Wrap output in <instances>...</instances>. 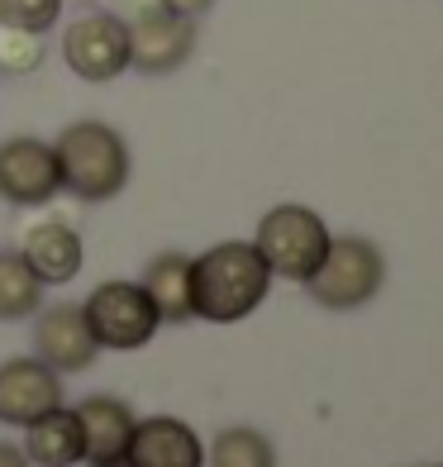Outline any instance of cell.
Returning a JSON list of instances; mask_svg holds the SVG:
<instances>
[{
	"label": "cell",
	"instance_id": "cell-1",
	"mask_svg": "<svg viewBox=\"0 0 443 467\" xmlns=\"http://www.w3.org/2000/svg\"><path fill=\"white\" fill-rule=\"evenodd\" d=\"M272 286V267L252 244H215L210 253L191 258V315L210 325H234L263 306Z\"/></svg>",
	"mask_w": 443,
	"mask_h": 467
},
{
	"label": "cell",
	"instance_id": "cell-2",
	"mask_svg": "<svg viewBox=\"0 0 443 467\" xmlns=\"http://www.w3.org/2000/svg\"><path fill=\"white\" fill-rule=\"evenodd\" d=\"M57 153V177L62 191H72L77 201H115L129 186L134 158L119 130H110L105 119H77L57 134L53 143Z\"/></svg>",
	"mask_w": 443,
	"mask_h": 467
},
{
	"label": "cell",
	"instance_id": "cell-3",
	"mask_svg": "<svg viewBox=\"0 0 443 467\" xmlns=\"http://www.w3.org/2000/svg\"><path fill=\"white\" fill-rule=\"evenodd\" d=\"M382 282H386L382 248H376L372 239L344 234V239H329L320 267H314L301 286L329 310H357L382 291Z\"/></svg>",
	"mask_w": 443,
	"mask_h": 467
},
{
	"label": "cell",
	"instance_id": "cell-4",
	"mask_svg": "<svg viewBox=\"0 0 443 467\" xmlns=\"http://www.w3.org/2000/svg\"><path fill=\"white\" fill-rule=\"evenodd\" d=\"M329 239H334L329 224L314 215L310 205H277V210H267V215H263L252 248L263 253V263L272 267V277L305 282L310 272L320 267Z\"/></svg>",
	"mask_w": 443,
	"mask_h": 467
},
{
	"label": "cell",
	"instance_id": "cell-5",
	"mask_svg": "<svg viewBox=\"0 0 443 467\" xmlns=\"http://www.w3.org/2000/svg\"><path fill=\"white\" fill-rule=\"evenodd\" d=\"M87 329L100 348H115V353H129V348H143L148 338L158 334V306L148 301V291L139 282H105L87 296Z\"/></svg>",
	"mask_w": 443,
	"mask_h": 467
},
{
	"label": "cell",
	"instance_id": "cell-6",
	"mask_svg": "<svg viewBox=\"0 0 443 467\" xmlns=\"http://www.w3.org/2000/svg\"><path fill=\"white\" fill-rule=\"evenodd\" d=\"M124 29H129V67L143 72V77L177 72L196 48V19L167 10L162 0L124 15Z\"/></svg>",
	"mask_w": 443,
	"mask_h": 467
},
{
	"label": "cell",
	"instance_id": "cell-7",
	"mask_svg": "<svg viewBox=\"0 0 443 467\" xmlns=\"http://www.w3.org/2000/svg\"><path fill=\"white\" fill-rule=\"evenodd\" d=\"M62 62L81 81H115L119 72H129V29L110 10L77 15L62 29Z\"/></svg>",
	"mask_w": 443,
	"mask_h": 467
},
{
	"label": "cell",
	"instance_id": "cell-8",
	"mask_svg": "<svg viewBox=\"0 0 443 467\" xmlns=\"http://www.w3.org/2000/svg\"><path fill=\"white\" fill-rule=\"evenodd\" d=\"M62 191L57 153L44 139H5L0 143V201L10 205H48Z\"/></svg>",
	"mask_w": 443,
	"mask_h": 467
},
{
	"label": "cell",
	"instance_id": "cell-9",
	"mask_svg": "<svg viewBox=\"0 0 443 467\" xmlns=\"http://www.w3.org/2000/svg\"><path fill=\"white\" fill-rule=\"evenodd\" d=\"M100 344L87 329L81 306H48L34 320V358L48 363L53 372H87L96 363Z\"/></svg>",
	"mask_w": 443,
	"mask_h": 467
},
{
	"label": "cell",
	"instance_id": "cell-10",
	"mask_svg": "<svg viewBox=\"0 0 443 467\" xmlns=\"http://www.w3.org/2000/svg\"><path fill=\"white\" fill-rule=\"evenodd\" d=\"M62 406V377L38 363V358H10L0 368V424H34L38 415H48Z\"/></svg>",
	"mask_w": 443,
	"mask_h": 467
},
{
	"label": "cell",
	"instance_id": "cell-11",
	"mask_svg": "<svg viewBox=\"0 0 443 467\" xmlns=\"http://www.w3.org/2000/svg\"><path fill=\"white\" fill-rule=\"evenodd\" d=\"M124 462L129 467H205V449L191 424H181L172 415H153V420H134Z\"/></svg>",
	"mask_w": 443,
	"mask_h": 467
},
{
	"label": "cell",
	"instance_id": "cell-12",
	"mask_svg": "<svg viewBox=\"0 0 443 467\" xmlns=\"http://www.w3.org/2000/svg\"><path fill=\"white\" fill-rule=\"evenodd\" d=\"M19 258L29 263V272L44 286H62L72 282L81 272V258H87V248H81V234L62 220H44L25 229V244H19Z\"/></svg>",
	"mask_w": 443,
	"mask_h": 467
},
{
	"label": "cell",
	"instance_id": "cell-13",
	"mask_svg": "<svg viewBox=\"0 0 443 467\" xmlns=\"http://www.w3.org/2000/svg\"><path fill=\"white\" fill-rule=\"evenodd\" d=\"M25 458L29 467H77L87 458V434H81L77 410L53 406L48 415L25 424Z\"/></svg>",
	"mask_w": 443,
	"mask_h": 467
},
{
	"label": "cell",
	"instance_id": "cell-14",
	"mask_svg": "<svg viewBox=\"0 0 443 467\" xmlns=\"http://www.w3.org/2000/svg\"><path fill=\"white\" fill-rule=\"evenodd\" d=\"M81 434H87V462H119L134 434V410L115 396H87L77 406Z\"/></svg>",
	"mask_w": 443,
	"mask_h": 467
},
{
	"label": "cell",
	"instance_id": "cell-15",
	"mask_svg": "<svg viewBox=\"0 0 443 467\" xmlns=\"http://www.w3.org/2000/svg\"><path fill=\"white\" fill-rule=\"evenodd\" d=\"M139 286L148 291V301L158 306L162 325L191 320V258H186V253H158V258L143 267Z\"/></svg>",
	"mask_w": 443,
	"mask_h": 467
},
{
	"label": "cell",
	"instance_id": "cell-16",
	"mask_svg": "<svg viewBox=\"0 0 443 467\" xmlns=\"http://www.w3.org/2000/svg\"><path fill=\"white\" fill-rule=\"evenodd\" d=\"M44 301V282L29 272V263L15 253H0V320H25Z\"/></svg>",
	"mask_w": 443,
	"mask_h": 467
},
{
	"label": "cell",
	"instance_id": "cell-17",
	"mask_svg": "<svg viewBox=\"0 0 443 467\" xmlns=\"http://www.w3.org/2000/svg\"><path fill=\"white\" fill-rule=\"evenodd\" d=\"M210 467H277V449H272V439L239 424V430H224L215 443H210L205 453Z\"/></svg>",
	"mask_w": 443,
	"mask_h": 467
},
{
	"label": "cell",
	"instance_id": "cell-18",
	"mask_svg": "<svg viewBox=\"0 0 443 467\" xmlns=\"http://www.w3.org/2000/svg\"><path fill=\"white\" fill-rule=\"evenodd\" d=\"M62 15V0H0V25L25 29V34H48Z\"/></svg>",
	"mask_w": 443,
	"mask_h": 467
},
{
	"label": "cell",
	"instance_id": "cell-19",
	"mask_svg": "<svg viewBox=\"0 0 443 467\" xmlns=\"http://www.w3.org/2000/svg\"><path fill=\"white\" fill-rule=\"evenodd\" d=\"M44 62V34H25V29H5L0 25V72L25 77Z\"/></svg>",
	"mask_w": 443,
	"mask_h": 467
},
{
	"label": "cell",
	"instance_id": "cell-20",
	"mask_svg": "<svg viewBox=\"0 0 443 467\" xmlns=\"http://www.w3.org/2000/svg\"><path fill=\"white\" fill-rule=\"evenodd\" d=\"M167 10H177V15H191V19H201L210 5H215V0H162Z\"/></svg>",
	"mask_w": 443,
	"mask_h": 467
},
{
	"label": "cell",
	"instance_id": "cell-21",
	"mask_svg": "<svg viewBox=\"0 0 443 467\" xmlns=\"http://www.w3.org/2000/svg\"><path fill=\"white\" fill-rule=\"evenodd\" d=\"M0 467H29L25 449H10V443H0Z\"/></svg>",
	"mask_w": 443,
	"mask_h": 467
},
{
	"label": "cell",
	"instance_id": "cell-22",
	"mask_svg": "<svg viewBox=\"0 0 443 467\" xmlns=\"http://www.w3.org/2000/svg\"><path fill=\"white\" fill-rule=\"evenodd\" d=\"M91 467H129V462H124V458H119V462H91Z\"/></svg>",
	"mask_w": 443,
	"mask_h": 467
},
{
	"label": "cell",
	"instance_id": "cell-23",
	"mask_svg": "<svg viewBox=\"0 0 443 467\" xmlns=\"http://www.w3.org/2000/svg\"><path fill=\"white\" fill-rule=\"evenodd\" d=\"M429 467H443V462H429Z\"/></svg>",
	"mask_w": 443,
	"mask_h": 467
}]
</instances>
